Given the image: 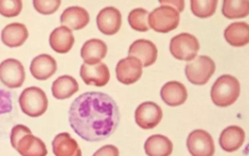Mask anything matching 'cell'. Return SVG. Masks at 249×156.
Listing matches in <instances>:
<instances>
[{"label":"cell","mask_w":249,"mask_h":156,"mask_svg":"<svg viewBox=\"0 0 249 156\" xmlns=\"http://www.w3.org/2000/svg\"><path fill=\"white\" fill-rule=\"evenodd\" d=\"M199 47L198 39L189 33H180L174 36L170 41L172 56L182 62H192L196 58Z\"/></svg>","instance_id":"obj_6"},{"label":"cell","mask_w":249,"mask_h":156,"mask_svg":"<svg viewBox=\"0 0 249 156\" xmlns=\"http://www.w3.org/2000/svg\"><path fill=\"white\" fill-rule=\"evenodd\" d=\"M107 54V46L103 40L92 38L87 40L81 49V57L87 64H96L101 62Z\"/></svg>","instance_id":"obj_21"},{"label":"cell","mask_w":249,"mask_h":156,"mask_svg":"<svg viewBox=\"0 0 249 156\" xmlns=\"http://www.w3.org/2000/svg\"><path fill=\"white\" fill-rule=\"evenodd\" d=\"M160 96L165 105L178 107L186 103L188 98L187 88L179 81H169L160 90Z\"/></svg>","instance_id":"obj_15"},{"label":"cell","mask_w":249,"mask_h":156,"mask_svg":"<svg viewBox=\"0 0 249 156\" xmlns=\"http://www.w3.org/2000/svg\"><path fill=\"white\" fill-rule=\"evenodd\" d=\"M215 72V63L206 55L197 56L187 63L185 73L187 79L195 86H204L210 80Z\"/></svg>","instance_id":"obj_5"},{"label":"cell","mask_w":249,"mask_h":156,"mask_svg":"<svg viewBox=\"0 0 249 156\" xmlns=\"http://www.w3.org/2000/svg\"><path fill=\"white\" fill-rule=\"evenodd\" d=\"M159 3L161 5H169V7H172L173 9H175L178 13L183 11L185 9V1L182 0H179V1H168V0H160Z\"/></svg>","instance_id":"obj_34"},{"label":"cell","mask_w":249,"mask_h":156,"mask_svg":"<svg viewBox=\"0 0 249 156\" xmlns=\"http://www.w3.org/2000/svg\"><path fill=\"white\" fill-rule=\"evenodd\" d=\"M29 37L27 27L23 23L13 22L5 26L1 31V41L9 47H18L26 43Z\"/></svg>","instance_id":"obj_20"},{"label":"cell","mask_w":249,"mask_h":156,"mask_svg":"<svg viewBox=\"0 0 249 156\" xmlns=\"http://www.w3.org/2000/svg\"><path fill=\"white\" fill-rule=\"evenodd\" d=\"M241 92L239 80L232 75L219 76L211 88V100L217 107L232 106L238 100Z\"/></svg>","instance_id":"obj_2"},{"label":"cell","mask_w":249,"mask_h":156,"mask_svg":"<svg viewBox=\"0 0 249 156\" xmlns=\"http://www.w3.org/2000/svg\"><path fill=\"white\" fill-rule=\"evenodd\" d=\"M122 15L115 7H106L99 12L97 16V26L99 31L104 35H115L121 28Z\"/></svg>","instance_id":"obj_12"},{"label":"cell","mask_w":249,"mask_h":156,"mask_svg":"<svg viewBox=\"0 0 249 156\" xmlns=\"http://www.w3.org/2000/svg\"><path fill=\"white\" fill-rule=\"evenodd\" d=\"M12 110H13L12 94L4 90H0V115L10 113Z\"/></svg>","instance_id":"obj_32"},{"label":"cell","mask_w":249,"mask_h":156,"mask_svg":"<svg viewBox=\"0 0 249 156\" xmlns=\"http://www.w3.org/2000/svg\"><path fill=\"white\" fill-rule=\"evenodd\" d=\"M222 13L228 19L244 18L249 14V2L245 0H225L222 5Z\"/></svg>","instance_id":"obj_26"},{"label":"cell","mask_w":249,"mask_h":156,"mask_svg":"<svg viewBox=\"0 0 249 156\" xmlns=\"http://www.w3.org/2000/svg\"><path fill=\"white\" fill-rule=\"evenodd\" d=\"M179 13L169 5H160L149 14V28L158 33H169L178 27Z\"/></svg>","instance_id":"obj_4"},{"label":"cell","mask_w":249,"mask_h":156,"mask_svg":"<svg viewBox=\"0 0 249 156\" xmlns=\"http://www.w3.org/2000/svg\"><path fill=\"white\" fill-rule=\"evenodd\" d=\"M51 49L58 54L68 53L74 45V36L72 31L67 27L55 28L49 36Z\"/></svg>","instance_id":"obj_18"},{"label":"cell","mask_w":249,"mask_h":156,"mask_svg":"<svg viewBox=\"0 0 249 156\" xmlns=\"http://www.w3.org/2000/svg\"><path fill=\"white\" fill-rule=\"evenodd\" d=\"M217 8L216 0H192V13L199 18H209L214 15Z\"/></svg>","instance_id":"obj_28"},{"label":"cell","mask_w":249,"mask_h":156,"mask_svg":"<svg viewBox=\"0 0 249 156\" xmlns=\"http://www.w3.org/2000/svg\"><path fill=\"white\" fill-rule=\"evenodd\" d=\"M90 17L88 12L82 7H69L65 9V11L61 15V23L64 27H67L71 31H79V30L84 29L88 23H89Z\"/></svg>","instance_id":"obj_16"},{"label":"cell","mask_w":249,"mask_h":156,"mask_svg":"<svg viewBox=\"0 0 249 156\" xmlns=\"http://www.w3.org/2000/svg\"><path fill=\"white\" fill-rule=\"evenodd\" d=\"M31 130L28 127L23 125H16L11 130V135H10V140H11V145L15 149L17 141H18L21 137L27 134V133H31Z\"/></svg>","instance_id":"obj_31"},{"label":"cell","mask_w":249,"mask_h":156,"mask_svg":"<svg viewBox=\"0 0 249 156\" xmlns=\"http://www.w3.org/2000/svg\"><path fill=\"white\" fill-rule=\"evenodd\" d=\"M142 63L139 59L133 56L123 58L117 63L116 76L117 79L123 85H133L137 82L142 76Z\"/></svg>","instance_id":"obj_11"},{"label":"cell","mask_w":249,"mask_h":156,"mask_svg":"<svg viewBox=\"0 0 249 156\" xmlns=\"http://www.w3.org/2000/svg\"><path fill=\"white\" fill-rule=\"evenodd\" d=\"M52 151L55 156H82L79 143L67 132L54 137L52 140Z\"/></svg>","instance_id":"obj_22"},{"label":"cell","mask_w":249,"mask_h":156,"mask_svg":"<svg viewBox=\"0 0 249 156\" xmlns=\"http://www.w3.org/2000/svg\"><path fill=\"white\" fill-rule=\"evenodd\" d=\"M57 63L49 54H40L34 57L30 64V72L36 80H47L55 74Z\"/></svg>","instance_id":"obj_14"},{"label":"cell","mask_w":249,"mask_h":156,"mask_svg":"<svg viewBox=\"0 0 249 156\" xmlns=\"http://www.w3.org/2000/svg\"><path fill=\"white\" fill-rule=\"evenodd\" d=\"M15 150L21 156H47L48 150L45 142L31 133H27L17 141Z\"/></svg>","instance_id":"obj_19"},{"label":"cell","mask_w":249,"mask_h":156,"mask_svg":"<svg viewBox=\"0 0 249 156\" xmlns=\"http://www.w3.org/2000/svg\"><path fill=\"white\" fill-rule=\"evenodd\" d=\"M218 141L224 151H238L245 141V132L239 125H229L222 131Z\"/></svg>","instance_id":"obj_17"},{"label":"cell","mask_w":249,"mask_h":156,"mask_svg":"<svg viewBox=\"0 0 249 156\" xmlns=\"http://www.w3.org/2000/svg\"><path fill=\"white\" fill-rule=\"evenodd\" d=\"M224 37L231 47H241L249 43V26L243 21L232 22L226 28Z\"/></svg>","instance_id":"obj_23"},{"label":"cell","mask_w":249,"mask_h":156,"mask_svg":"<svg viewBox=\"0 0 249 156\" xmlns=\"http://www.w3.org/2000/svg\"><path fill=\"white\" fill-rule=\"evenodd\" d=\"M128 55L137 58L142 67H150L157 61L158 51L155 44L147 39H138L130 45Z\"/></svg>","instance_id":"obj_13"},{"label":"cell","mask_w":249,"mask_h":156,"mask_svg":"<svg viewBox=\"0 0 249 156\" xmlns=\"http://www.w3.org/2000/svg\"><path fill=\"white\" fill-rule=\"evenodd\" d=\"M51 91L56 99H67L79 91V83L70 75H63L53 81Z\"/></svg>","instance_id":"obj_24"},{"label":"cell","mask_w":249,"mask_h":156,"mask_svg":"<svg viewBox=\"0 0 249 156\" xmlns=\"http://www.w3.org/2000/svg\"><path fill=\"white\" fill-rule=\"evenodd\" d=\"M22 10L20 0H0V15L4 17H16Z\"/></svg>","instance_id":"obj_29"},{"label":"cell","mask_w":249,"mask_h":156,"mask_svg":"<svg viewBox=\"0 0 249 156\" xmlns=\"http://www.w3.org/2000/svg\"><path fill=\"white\" fill-rule=\"evenodd\" d=\"M162 119V110L156 103L145 101L135 111V122L144 130L154 129Z\"/></svg>","instance_id":"obj_9"},{"label":"cell","mask_w":249,"mask_h":156,"mask_svg":"<svg viewBox=\"0 0 249 156\" xmlns=\"http://www.w3.org/2000/svg\"><path fill=\"white\" fill-rule=\"evenodd\" d=\"M120 122L116 101L102 92H86L76 97L69 109L71 128L81 139L100 141L115 133Z\"/></svg>","instance_id":"obj_1"},{"label":"cell","mask_w":249,"mask_h":156,"mask_svg":"<svg viewBox=\"0 0 249 156\" xmlns=\"http://www.w3.org/2000/svg\"><path fill=\"white\" fill-rule=\"evenodd\" d=\"M119 149L114 145H105L100 148L92 156H119Z\"/></svg>","instance_id":"obj_33"},{"label":"cell","mask_w":249,"mask_h":156,"mask_svg":"<svg viewBox=\"0 0 249 156\" xmlns=\"http://www.w3.org/2000/svg\"><path fill=\"white\" fill-rule=\"evenodd\" d=\"M18 103L21 111L30 117H39L48 109V97L38 87H29L21 92Z\"/></svg>","instance_id":"obj_3"},{"label":"cell","mask_w":249,"mask_h":156,"mask_svg":"<svg viewBox=\"0 0 249 156\" xmlns=\"http://www.w3.org/2000/svg\"><path fill=\"white\" fill-rule=\"evenodd\" d=\"M26 71L22 63L15 58L5 59L0 63V81L9 89H17L23 85Z\"/></svg>","instance_id":"obj_7"},{"label":"cell","mask_w":249,"mask_h":156,"mask_svg":"<svg viewBox=\"0 0 249 156\" xmlns=\"http://www.w3.org/2000/svg\"><path fill=\"white\" fill-rule=\"evenodd\" d=\"M61 0H34L33 7L39 14L51 15L61 7Z\"/></svg>","instance_id":"obj_30"},{"label":"cell","mask_w":249,"mask_h":156,"mask_svg":"<svg viewBox=\"0 0 249 156\" xmlns=\"http://www.w3.org/2000/svg\"><path fill=\"white\" fill-rule=\"evenodd\" d=\"M144 151L147 156H170L173 152V143L167 136L155 134L145 140Z\"/></svg>","instance_id":"obj_25"},{"label":"cell","mask_w":249,"mask_h":156,"mask_svg":"<svg viewBox=\"0 0 249 156\" xmlns=\"http://www.w3.org/2000/svg\"><path fill=\"white\" fill-rule=\"evenodd\" d=\"M187 148L192 156H213L215 146L212 136L205 130H194L188 135Z\"/></svg>","instance_id":"obj_8"},{"label":"cell","mask_w":249,"mask_h":156,"mask_svg":"<svg viewBox=\"0 0 249 156\" xmlns=\"http://www.w3.org/2000/svg\"><path fill=\"white\" fill-rule=\"evenodd\" d=\"M80 76L87 86L104 87L110 80V72L103 62L96 64L83 63L80 69Z\"/></svg>","instance_id":"obj_10"},{"label":"cell","mask_w":249,"mask_h":156,"mask_svg":"<svg viewBox=\"0 0 249 156\" xmlns=\"http://www.w3.org/2000/svg\"><path fill=\"white\" fill-rule=\"evenodd\" d=\"M149 14V12L142 8H137L130 11L127 16V21L130 28L138 32L149 31V23H147Z\"/></svg>","instance_id":"obj_27"}]
</instances>
